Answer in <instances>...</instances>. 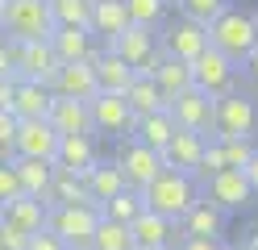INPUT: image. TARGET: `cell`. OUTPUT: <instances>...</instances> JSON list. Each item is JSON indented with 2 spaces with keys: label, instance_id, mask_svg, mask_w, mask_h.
Masks as SVG:
<instances>
[{
  "label": "cell",
  "instance_id": "ffe728a7",
  "mask_svg": "<svg viewBox=\"0 0 258 250\" xmlns=\"http://www.w3.org/2000/svg\"><path fill=\"white\" fill-rule=\"evenodd\" d=\"M129 233H134L138 250H146V246H175L179 242V225H175L171 217L150 213V209H142L134 221H129Z\"/></svg>",
  "mask_w": 258,
  "mask_h": 250
},
{
  "label": "cell",
  "instance_id": "1f68e13d",
  "mask_svg": "<svg viewBox=\"0 0 258 250\" xmlns=\"http://www.w3.org/2000/svg\"><path fill=\"white\" fill-rule=\"evenodd\" d=\"M92 250H138V242H134V233H129V225L100 217V221H96V233H92Z\"/></svg>",
  "mask_w": 258,
  "mask_h": 250
},
{
  "label": "cell",
  "instance_id": "5bb4252c",
  "mask_svg": "<svg viewBox=\"0 0 258 250\" xmlns=\"http://www.w3.org/2000/svg\"><path fill=\"white\" fill-rule=\"evenodd\" d=\"M54 150H58V133H54V125L46 117H38V121H17V138H13V155L17 159L54 163Z\"/></svg>",
  "mask_w": 258,
  "mask_h": 250
},
{
  "label": "cell",
  "instance_id": "7402d4cb",
  "mask_svg": "<svg viewBox=\"0 0 258 250\" xmlns=\"http://www.w3.org/2000/svg\"><path fill=\"white\" fill-rule=\"evenodd\" d=\"M92 75H96V92H112V96H125V88L134 83V67L125 59H117L112 50H100L92 59Z\"/></svg>",
  "mask_w": 258,
  "mask_h": 250
},
{
  "label": "cell",
  "instance_id": "5b68a950",
  "mask_svg": "<svg viewBox=\"0 0 258 250\" xmlns=\"http://www.w3.org/2000/svg\"><path fill=\"white\" fill-rule=\"evenodd\" d=\"M104 50L125 59L134 67V75H154V67L167 59L163 46H158V29H150V25H125L112 42H104Z\"/></svg>",
  "mask_w": 258,
  "mask_h": 250
},
{
  "label": "cell",
  "instance_id": "f35d334b",
  "mask_svg": "<svg viewBox=\"0 0 258 250\" xmlns=\"http://www.w3.org/2000/svg\"><path fill=\"white\" fill-rule=\"evenodd\" d=\"M13 196H25L21 192V183H17V171H13V163H0V205Z\"/></svg>",
  "mask_w": 258,
  "mask_h": 250
},
{
  "label": "cell",
  "instance_id": "ac0fdd59",
  "mask_svg": "<svg viewBox=\"0 0 258 250\" xmlns=\"http://www.w3.org/2000/svg\"><path fill=\"white\" fill-rule=\"evenodd\" d=\"M0 225H9V229H17V233H38L46 225V200L38 196H13L0 205Z\"/></svg>",
  "mask_w": 258,
  "mask_h": 250
},
{
  "label": "cell",
  "instance_id": "9a60e30c",
  "mask_svg": "<svg viewBox=\"0 0 258 250\" xmlns=\"http://www.w3.org/2000/svg\"><path fill=\"white\" fill-rule=\"evenodd\" d=\"M96 159H100V146H96V133H58V150H54V167L71 175H88Z\"/></svg>",
  "mask_w": 258,
  "mask_h": 250
},
{
  "label": "cell",
  "instance_id": "f907efd6",
  "mask_svg": "<svg viewBox=\"0 0 258 250\" xmlns=\"http://www.w3.org/2000/svg\"><path fill=\"white\" fill-rule=\"evenodd\" d=\"M225 250H229V246H225ZM233 250H241V246H233Z\"/></svg>",
  "mask_w": 258,
  "mask_h": 250
},
{
  "label": "cell",
  "instance_id": "8992f818",
  "mask_svg": "<svg viewBox=\"0 0 258 250\" xmlns=\"http://www.w3.org/2000/svg\"><path fill=\"white\" fill-rule=\"evenodd\" d=\"M96 221H100V209H96V205H58V209H46V229L58 233L67 250H92Z\"/></svg>",
  "mask_w": 258,
  "mask_h": 250
},
{
  "label": "cell",
  "instance_id": "4dcf8cb0",
  "mask_svg": "<svg viewBox=\"0 0 258 250\" xmlns=\"http://www.w3.org/2000/svg\"><path fill=\"white\" fill-rule=\"evenodd\" d=\"M150 79L158 83V92L171 100V96H179V92L191 88V63H183V59H163V63L154 67Z\"/></svg>",
  "mask_w": 258,
  "mask_h": 250
},
{
  "label": "cell",
  "instance_id": "8fae6325",
  "mask_svg": "<svg viewBox=\"0 0 258 250\" xmlns=\"http://www.w3.org/2000/svg\"><path fill=\"white\" fill-rule=\"evenodd\" d=\"M112 163L121 167L125 183H129V188H138V192L146 188V183H150L158 171H163V155H158V150H150V146H142L138 138H125Z\"/></svg>",
  "mask_w": 258,
  "mask_h": 250
},
{
  "label": "cell",
  "instance_id": "4fadbf2b",
  "mask_svg": "<svg viewBox=\"0 0 258 250\" xmlns=\"http://www.w3.org/2000/svg\"><path fill=\"white\" fill-rule=\"evenodd\" d=\"M46 42H50V50L58 55V63H92L104 50V42L84 25H54V33Z\"/></svg>",
  "mask_w": 258,
  "mask_h": 250
},
{
  "label": "cell",
  "instance_id": "ab89813d",
  "mask_svg": "<svg viewBox=\"0 0 258 250\" xmlns=\"http://www.w3.org/2000/svg\"><path fill=\"white\" fill-rule=\"evenodd\" d=\"M25 250H67V246H62V238H58V233H50V229H38V233H29V238H25Z\"/></svg>",
  "mask_w": 258,
  "mask_h": 250
},
{
  "label": "cell",
  "instance_id": "816d5d0a",
  "mask_svg": "<svg viewBox=\"0 0 258 250\" xmlns=\"http://www.w3.org/2000/svg\"><path fill=\"white\" fill-rule=\"evenodd\" d=\"M0 250H5V242H0Z\"/></svg>",
  "mask_w": 258,
  "mask_h": 250
},
{
  "label": "cell",
  "instance_id": "bcb514c9",
  "mask_svg": "<svg viewBox=\"0 0 258 250\" xmlns=\"http://www.w3.org/2000/svg\"><path fill=\"white\" fill-rule=\"evenodd\" d=\"M146 250H175V246H146Z\"/></svg>",
  "mask_w": 258,
  "mask_h": 250
},
{
  "label": "cell",
  "instance_id": "d4e9b609",
  "mask_svg": "<svg viewBox=\"0 0 258 250\" xmlns=\"http://www.w3.org/2000/svg\"><path fill=\"white\" fill-rule=\"evenodd\" d=\"M125 25H129V13H125V5H121V0H92L88 29H92L100 42H112Z\"/></svg>",
  "mask_w": 258,
  "mask_h": 250
},
{
  "label": "cell",
  "instance_id": "f6af8a7d",
  "mask_svg": "<svg viewBox=\"0 0 258 250\" xmlns=\"http://www.w3.org/2000/svg\"><path fill=\"white\" fill-rule=\"evenodd\" d=\"M241 71H246V75H250V83L258 88V50H254V55H250L246 63H241Z\"/></svg>",
  "mask_w": 258,
  "mask_h": 250
},
{
  "label": "cell",
  "instance_id": "e0dca14e",
  "mask_svg": "<svg viewBox=\"0 0 258 250\" xmlns=\"http://www.w3.org/2000/svg\"><path fill=\"white\" fill-rule=\"evenodd\" d=\"M175 225H179V238H213V242H221L225 229H229V213H221L217 205H208L200 196Z\"/></svg>",
  "mask_w": 258,
  "mask_h": 250
},
{
  "label": "cell",
  "instance_id": "83f0119b",
  "mask_svg": "<svg viewBox=\"0 0 258 250\" xmlns=\"http://www.w3.org/2000/svg\"><path fill=\"white\" fill-rule=\"evenodd\" d=\"M13 171H17V183H21V192L25 196H46V188H50V179H54V163H42V159H17L13 155Z\"/></svg>",
  "mask_w": 258,
  "mask_h": 250
},
{
  "label": "cell",
  "instance_id": "8d00e7d4",
  "mask_svg": "<svg viewBox=\"0 0 258 250\" xmlns=\"http://www.w3.org/2000/svg\"><path fill=\"white\" fill-rule=\"evenodd\" d=\"M225 5H229V0H179V13L187 21H196V25H208Z\"/></svg>",
  "mask_w": 258,
  "mask_h": 250
},
{
  "label": "cell",
  "instance_id": "b9f144b4",
  "mask_svg": "<svg viewBox=\"0 0 258 250\" xmlns=\"http://www.w3.org/2000/svg\"><path fill=\"white\" fill-rule=\"evenodd\" d=\"M13 55H17V42L0 38V79H5V75H13Z\"/></svg>",
  "mask_w": 258,
  "mask_h": 250
},
{
  "label": "cell",
  "instance_id": "f5cc1de1",
  "mask_svg": "<svg viewBox=\"0 0 258 250\" xmlns=\"http://www.w3.org/2000/svg\"><path fill=\"white\" fill-rule=\"evenodd\" d=\"M0 5H5V0H0Z\"/></svg>",
  "mask_w": 258,
  "mask_h": 250
},
{
  "label": "cell",
  "instance_id": "7dc6e473",
  "mask_svg": "<svg viewBox=\"0 0 258 250\" xmlns=\"http://www.w3.org/2000/svg\"><path fill=\"white\" fill-rule=\"evenodd\" d=\"M254 50H258V25H254Z\"/></svg>",
  "mask_w": 258,
  "mask_h": 250
},
{
  "label": "cell",
  "instance_id": "6da1fadb",
  "mask_svg": "<svg viewBox=\"0 0 258 250\" xmlns=\"http://www.w3.org/2000/svg\"><path fill=\"white\" fill-rule=\"evenodd\" d=\"M200 200V179L187 175V171H171L163 167L146 188H142V205L158 217H171V221H179V217Z\"/></svg>",
  "mask_w": 258,
  "mask_h": 250
},
{
  "label": "cell",
  "instance_id": "ba28073f",
  "mask_svg": "<svg viewBox=\"0 0 258 250\" xmlns=\"http://www.w3.org/2000/svg\"><path fill=\"white\" fill-rule=\"evenodd\" d=\"M191 88H200L204 96H225V92H233L237 88V67L221 55V50L213 46H204L196 59H191Z\"/></svg>",
  "mask_w": 258,
  "mask_h": 250
},
{
  "label": "cell",
  "instance_id": "52a82bcc",
  "mask_svg": "<svg viewBox=\"0 0 258 250\" xmlns=\"http://www.w3.org/2000/svg\"><path fill=\"white\" fill-rule=\"evenodd\" d=\"M88 117H92V133H108L117 142L134 138V125H138V117L125 105V96H112V92H96L88 100Z\"/></svg>",
  "mask_w": 258,
  "mask_h": 250
},
{
  "label": "cell",
  "instance_id": "9c48e42d",
  "mask_svg": "<svg viewBox=\"0 0 258 250\" xmlns=\"http://www.w3.org/2000/svg\"><path fill=\"white\" fill-rule=\"evenodd\" d=\"M200 196L208 200V205H217L221 213H241L254 205V192L241 171H233V167H225V171L217 175H204L200 179Z\"/></svg>",
  "mask_w": 258,
  "mask_h": 250
},
{
  "label": "cell",
  "instance_id": "d6986e66",
  "mask_svg": "<svg viewBox=\"0 0 258 250\" xmlns=\"http://www.w3.org/2000/svg\"><path fill=\"white\" fill-rule=\"evenodd\" d=\"M200 150H204V133L175 129V133H171V142L158 150V155H163V167H171V171H187V175H196V167H200Z\"/></svg>",
  "mask_w": 258,
  "mask_h": 250
},
{
  "label": "cell",
  "instance_id": "f546056e",
  "mask_svg": "<svg viewBox=\"0 0 258 250\" xmlns=\"http://www.w3.org/2000/svg\"><path fill=\"white\" fill-rule=\"evenodd\" d=\"M171 133H175V121H171L167 109L138 117V125H134V138H138L142 146H150V150H163V146L171 142Z\"/></svg>",
  "mask_w": 258,
  "mask_h": 250
},
{
  "label": "cell",
  "instance_id": "603a6c76",
  "mask_svg": "<svg viewBox=\"0 0 258 250\" xmlns=\"http://www.w3.org/2000/svg\"><path fill=\"white\" fill-rule=\"evenodd\" d=\"M46 121L54 125V133H92V117H88V100H71V96H54Z\"/></svg>",
  "mask_w": 258,
  "mask_h": 250
},
{
  "label": "cell",
  "instance_id": "3957f363",
  "mask_svg": "<svg viewBox=\"0 0 258 250\" xmlns=\"http://www.w3.org/2000/svg\"><path fill=\"white\" fill-rule=\"evenodd\" d=\"M213 138H258V100L246 92H225L213 100Z\"/></svg>",
  "mask_w": 258,
  "mask_h": 250
},
{
  "label": "cell",
  "instance_id": "7a4b0ae2",
  "mask_svg": "<svg viewBox=\"0 0 258 250\" xmlns=\"http://www.w3.org/2000/svg\"><path fill=\"white\" fill-rule=\"evenodd\" d=\"M254 25H258V17L241 13V9H233V5H225L213 21L204 25V29H208V46L221 50V55L241 71V63L254 55Z\"/></svg>",
  "mask_w": 258,
  "mask_h": 250
},
{
  "label": "cell",
  "instance_id": "277c9868",
  "mask_svg": "<svg viewBox=\"0 0 258 250\" xmlns=\"http://www.w3.org/2000/svg\"><path fill=\"white\" fill-rule=\"evenodd\" d=\"M0 25H5L9 42H38L54 33L46 0H5L0 5Z\"/></svg>",
  "mask_w": 258,
  "mask_h": 250
},
{
  "label": "cell",
  "instance_id": "f1b7e54d",
  "mask_svg": "<svg viewBox=\"0 0 258 250\" xmlns=\"http://www.w3.org/2000/svg\"><path fill=\"white\" fill-rule=\"evenodd\" d=\"M125 105L134 109V117H146V113L167 109V96L158 92V83L150 75H134V83L125 88Z\"/></svg>",
  "mask_w": 258,
  "mask_h": 250
},
{
  "label": "cell",
  "instance_id": "44dd1931",
  "mask_svg": "<svg viewBox=\"0 0 258 250\" xmlns=\"http://www.w3.org/2000/svg\"><path fill=\"white\" fill-rule=\"evenodd\" d=\"M50 100H54V92L46 88V83L17 79V83H13V105H9V113L17 117V121H38V117L50 113Z\"/></svg>",
  "mask_w": 258,
  "mask_h": 250
},
{
  "label": "cell",
  "instance_id": "74e56055",
  "mask_svg": "<svg viewBox=\"0 0 258 250\" xmlns=\"http://www.w3.org/2000/svg\"><path fill=\"white\" fill-rule=\"evenodd\" d=\"M13 138H17V117L9 109H0V163L13 159Z\"/></svg>",
  "mask_w": 258,
  "mask_h": 250
},
{
  "label": "cell",
  "instance_id": "2e32d148",
  "mask_svg": "<svg viewBox=\"0 0 258 250\" xmlns=\"http://www.w3.org/2000/svg\"><path fill=\"white\" fill-rule=\"evenodd\" d=\"M158 46H163L167 59H183V63H191V59H196L200 50L208 46V29L196 25V21H187V17H179L175 25H167L163 33H158Z\"/></svg>",
  "mask_w": 258,
  "mask_h": 250
},
{
  "label": "cell",
  "instance_id": "60d3db41",
  "mask_svg": "<svg viewBox=\"0 0 258 250\" xmlns=\"http://www.w3.org/2000/svg\"><path fill=\"white\" fill-rule=\"evenodd\" d=\"M175 250H225V242H213V238H179Z\"/></svg>",
  "mask_w": 258,
  "mask_h": 250
},
{
  "label": "cell",
  "instance_id": "d6a6232c",
  "mask_svg": "<svg viewBox=\"0 0 258 250\" xmlns=\"http://www.w3.org/2000/svg\"><path fill=\"white\" fill-rule=\"evenodd\" d=\"M142 209H146V205H142V192H138V188H121L117 196H108L104 205H100V217L129 225V221H134V217H138Z\"/></svg>",
  "mask_w": 258,
  "mask_h": 250
},
{
  "label": "cell",
  "instance_id": "7bdbcfd3",
  "mask_svg": "<svg viewBox=\"0 0 258 250\" xmlns=\"http://www.w3.org/2000/svg\"><path fill=\"white\" fill-rule=\"evenodd\" d=\"M0 242H5V250H25V233L9 229V225H0Z\"/></svg>",
  "mask_w": 258,
  "mask_h": 250
},
{
  "label": "cell",
  "instance_id": "c3c4849f",
  "mask_svg": "<svg viewBox=\"0 0 258 250\" xmlns=\"http://www.w3.org/2000/svg\"><path fill=\"white\" fill-rule=\"evenodd\" d=\"M167 5H179V0H167Z\"/></svg>",
  "mask_w": 258,
  "mask_h": 250
},
{
  "label": "cell",
  "instance_id": "d590c367",
  "mask_svg": "<svg viewBox=\"0 0 258 250\" xmlns=\"http://www.w3.org/2000/svg\"><path fill=\"white\" fill-rule=\"evenodd\" d=\"M221 142V159H225V167H233V171H241V167L250 163V155H254V142L250 138H217Z\"/></svg>",
  "mask_w": 258,
  "mask_h": 250
},
{
  "label": "cell",
  "instance_id": "30bf717a",
  "mask_svg": "<svg viewBox=\"0 0 258 250\" xmlns=\"http://www.w3.org/2000/svg\"><path fill=\"white\" fill-rule=\"evenodd\" d=\"M58 55L50 50V42L38 38V42H17V55H13V75L29 79V83H46L50 88L54 75H58Z\"/></svg>",
  "mask_w": 258,
  "mask_h": 250
},
{
  "label": "cell",
  "instance_id": "e575fe53",
  "mask_svg": "<svg viewBox=\"0 0 258 250\" xmlns=\"http://www.w3.org/2000/svg\"><path fill=\"white\" fill-rule=\"evenodd\" d=\"M125 5V13H129V25H150V29H158V21L167 17V0H121Z\"/></svg>",
  "mask_w": 258,
  "mask_h": 250
},
{
  "label": "cell",
  "instance_id": "cb8c5ba5",
  "mask_svg": "<svg viewBox=\"0 0 258 250\" xmlns=\"http://www.w3.org/2000/svg\"><path fill=\"white\" fill-rule=\"evenodd\" d=\"M54 96H71V100H92L96 96V75H92V63H62L58 75L50 83Z\"/></svg>",
  "mask_w": 258,
  "mask_h": 250
},
{
  "label": "cell",
  "instance_id": "ee69618b",
  "mask_svg": "<svg viewBox=\"0 0 258 250\" xmlns=\"http://www.w3.org/2000/svg\"><path fill=\"white\" fill-rule=\"evenodd\" d=\"M241 175H246V183H250V192L258 196V150H254V155H250V163L241 167Z\"/></svg>",
  "mask_w": 258,
  "mask_h": 250
},
{
  "label": "cell",
  "instance_id": "7c38bea8",
  "mask_svg": "<svg viewBox=\"0 0 258 250\" xmlns=\"http://www.w3.org/2000/svg\"><path fill=\"white\" fill-rule=\"evenodd\" d=\"M167 113H171L175 129H191V133H204V138L213 133V96H204L200 88H187L179 96H171Z\"/></svg>",
  "mask_w": 258,
  "mask_h": 250
},
{
  "label": "cell",
  "instance_id": "681fc988",
  "mask_svg": "<svg viewBox=\"0 0 258 250\" xmlns=\"http://www.w3.org/2000/svg\"><path fill=\"white\" fill-rule=\"evenodd\" d=\"M0 38H5V25H0Z\"/></svg>",
  "mask_w": 258,
  "mask_h": 250
},
{
  "label": "cell",
  "instance_id": "836d02e7",
  "mask_svg": "<svg viewBox=\"0 0 258 250\" xmlns=\"http://www.w3.org/2000/svg\"><path fill=\"white\" fill-rule=\"evenodd\" d=\"M46 9H50V21L54 25H84L88 29L92 0H46Z\"/></svg>",
  "mask_w": 258,
  "mask_h": 250
},
{
  "label": "cell",
  "instance_id": "484cf974",
  "mask_svg": "<svg viewBox=\"0 0 258 250\" xmlns=\"http://www.w3.org/2000/svg\"><path fill=\"white\" fill-rule=\"evenodd\" d=\"M84 183H88V196H92V205H96V209H100L108 196H117L121 188H129L125 175H121V167L112 163V159H108V163H104V159H96V167L84 175Z\"/></svg>",
  "mask_w": 258,
  "mask_h": 250
},
{
  "label": "cell",
  "instance_id": "4316f807",
  "mask_svg": "<svg viewBox=\"0 0 258 250\" xmlns=\"http://www.w3.org/2000/svg\"><path fill=\"white\" fill-rule=\"evenodd\" d=\"M42 200H46V209H58V205H92L84 175L58 171V167H54V179H50V188H46V196H42Z\"/></svg>",
  "mask_w": 258,
  "mask_h": 250
}]
</instances>
